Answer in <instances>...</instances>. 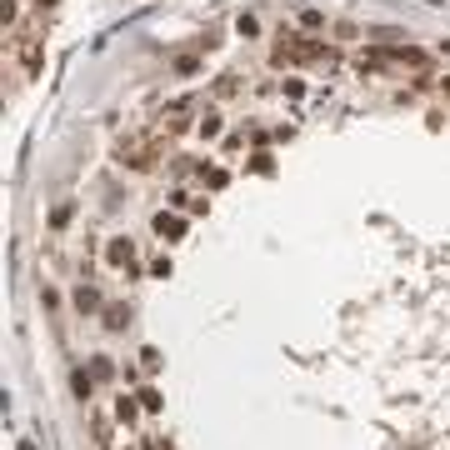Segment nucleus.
I'll use <instances>...</instances> for the list:
<instances>
[{
	"label": "nucleus",
	"instance_id": "1",
	"mask_svg": "<svg viewBox=\"0 0 450 450\" xmlns=\"http://www.w3.org/2000/svg\"><path fill=\"white\" fill-rule=\"evenodd\" d=\"M16 61H20L25 75H40V66H45V40L35 30H20L16 35Z\"/></svg>",
	"mask_w": 450,
	"mask_h": 450
},
{
	"label": "nucleus",
	"instance_id": "2",
	"mask_svg": "<svg viewBox=\"0 0 450 450\" xmlns=\"http://www.w3.org/2000/svg\"><path fill=\"white\" fill-rule=\"evenodd\" d=\"M121 165H130V171H150L155 165V140H145V135H135V140H121Z\"/></svg>",
	"mask_w": 450,
	"mask_h": 450
},
{
	"label": "nucleus",
	"instance_id": "3",
	"mask_svg": "<svg viewBox=\"0 0 450 450\" xmlns=\"http://www.w3.org/2000/svg\"><path fill=\"white\" fill-rule=\"evenodd\" d=\"M105 265H116V270L135 275V245H130V236H116V241H105Z\"/></svg>",
	"mask_w": 450,
	"mask_h": 450
},
{
	"label": "nucleus",
	"instance_id": "4",
	"mask_svg": "<svg viewBox=\"0 0 450 450\" xmlns=\"http://www.w3.org/2000/svg\"><path fill=\"white\" fill-rule=\"evenodd\" d=\"M150 225H155V236H160V241H181V236H186V220H181V215H171V210H155V220H150Z\"/></svg>",
	"mask_w": 450,
	"mask_h": 450
},
{
	"label": "nucleus",
	"instance_id": "5",
	"mask_svg": "<svg viewBox=\"0 0 450 450\" xmlns=\"http://www.w3.org/2000/svg\"><path fill=\"white\" fill-rule=\"evenodd\" d=\"M71 380H75V396H80V401L90 406V401H95V385H100V380H95V375H85V370H75Z\"/></svg>",
	"mask_w": 450,
	"mask_h": 450
},
{
	"label": "nucleus",
	"instance_id": "6",
	"mask_svg": "<svg viewBox=\"0 0 450 450\" xmlns=\"http://www.w3.org/2000/svg\"><path fill=\"white\" fill-rule=\"evenodd\" d=\"M75 305H80V310H100V291L80 280V286H75Z\"/></svg>",
	"mask_w": 450,
	"mask_h": 450
},
{
	"label": "nucleus",
	"instance_id": "7",
	"mask_svg": "<svg viewBox=\"0 0 450 450\" xmlns=\"http://www.w3.org/2000/svg\"><path fill=\"white\" fill-rule=\"evenodd\" d=\"M135 401H140V396H135ZM135 401H130V396H126V401H116V420H121V425H135V415L145 411V406H135Z\"/></svg>",
	"mask_w": 450,
	"mask_h": 450
},
{
	"label": "nucleus",
	"instance_id": "8",
	"mask_svg": "<svg viewBox=\"0 0 450 450\" xmlns=\"http://www.w3.org/2000/svg\"><path fill=\"white\" fill-rule=\"evenodd\" d=\"M195 130H200L205 140H215V135H220V110H205V116H200V126H195Z\"/></svg>",
	"mask_w": 450,
	"mask_h": 450
},
{
	"label": "nucleus",
	"instance_id": "9",
	"mask_svg": "<svg viewBox=\"0 0 450 450\" xmlns=\"http://www.w3.org/2000/svg\"><path fill=\"white\" fill-rule=\"evenodd\" d=\"M105 325H110V330L130 325V310H126V305H105Z\"/></svg>",
	"mask_w": 450,
	"mask_h": 450
},
{
	"label": "nucleus",
	"instance_id": "10",
	"mask_svg": "<svg viewBox=\"0 0 450 450\" xmlns=\"http://www.w3.org/2000/svg\"><path fill=\"white\" fill-rule=\"evenodd\" d=\"M90 375H95V380H116V365H110V355H95V360H90Z\"/></svg>",
	"mask_w": 450,
	"mask_h": 450
},
{
	"label": "nucleus",
	"instance_id": "11",
	"mask_svg": "<svg viewBox=\"0 0 450 450\" xmlns=\"http://www.w3.org/2000/svg\"><path fill=\"white\" fill-rule=\"evenodd\" d=\"M140 365H145V375H155L165 360H160V351H155V346H145V351H140Z\"/></svg>",
	"mask_w": 450,
	"mask_h": 450
},
{
	"label": "nucleus",
	"instance_id": "12",
	"mask_svg": "<svg viewBox=\"0 0 450 450\" xmlns=\"http://www.w3.org/2000/svg\"><path fill=\"white\" fill-rule=\"evenodd\" d=\"M236 30H241V35H260V20H255V16H245V11H241V20H236Z\"/></svg>",
	"mask_w": 450,
	"mask_h": 450
},
{
	"label": "nucleus",
	"instance_id": "13",
	"mask_svg": "<svg viewBox=\"0 0 450 450\" xmlns=\"http://www.w3.org/2000/svg\"><path fill=\"white\" fill-rule=\"evenodd\" d=\"M200 181H205V186H210V190H220V186H225V181H231V176H225V171H200Z\"/></svg>",
	"mask_w": 450,
	"mask_h": 450
},
{
	"label": "nucleus",
	"instance_id": "14",
	"mask_svg": "<svg viewBox=\"0 0 450 450\" xmlns=\"http://www.w3.org/2000/svg\"><path fill=\"white\" fill-rule=\"evenodd\" d=\"M140 406H145V411H160L165 401H160V390H140Z\"/></svg>",
	"mask_w": 450,
	"mask_h": 450
},
{
	"label": "nucleus",
	"instance_id": "15",
	"mask_svg": "<svg viewBox=\"0 0 450 450\" xmlns=\"http://www.w3.org/2000/svg\"><path fill=\"white\" fill-rule=\"evenodd\" d=\"M250 171H260V176H270V171H275V165H270V155H265V150H260V155H255V160H250Z\"/></svg>",
	"mask_w": 450,
	"mask_h": 450
},
{
	"label": "nucleus",
	"instance_id": "16",
	"mask_svg": "<svg viewBox=\"0 0 450 450\" xmlns=\"http://www.w3.org/2000/svg\"><path fill=\"white\" fill-rule=\"evenodd\" d=\"M20 450H35V445H30V440H20Z\"/></svg>",
	"mask_w": 450,
	"mask_h": 450
},
{
	"label": "nucleus",
	"instance_id": "17",
	"mask_svg": "<svg viewBox=\"0 0 450 450\" xmlns=\"http://www.w3.org/2000/svg\"><path fill=\"white\" fill-rule=\"evenodd\" d=\"M445 95H450V75H445Z\"/></svg>",
	"mask_w": 450,
	"mask_h": 450
},
{
	"label": "nucleus",
	"instance_id": "18",
	"mask_svg": "<svg viewBox=\"0 0 450 450\" xmlns=\"http://www.w3.org/2000/svg\"><path fill=\"white\" fill-rule=\"evenodd\" d=\"M35 6H50V0H35Z\"/></svg>",
	"mask_w": 450,
	"mask_h": 450
}]
</instances>
